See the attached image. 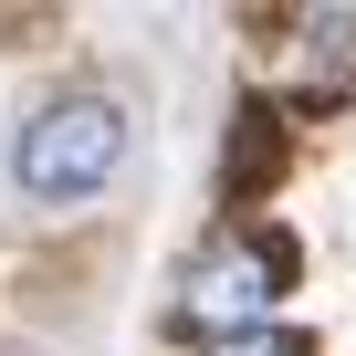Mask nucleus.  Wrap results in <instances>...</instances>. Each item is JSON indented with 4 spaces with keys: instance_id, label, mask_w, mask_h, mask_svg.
Wrapping results in <instances>:
<instances>
[{
    "instance_id": "1",
    "label": "nucleus",
    "mask_w": 356,
    "mask_h": 356,
    "mask_svg": "<svg viewBox=\"0 0 356 356\" xmlns=\"http://www.w3.org/2000/svg\"><path fill=\"white\" fill-rule=\"evenodd\" d=\"M115 168H126V105L95 95V84L42 95V105L22 115V136H11V178H22V200H42V210L95 200Z\"/></svg>"
},
{
    "instance_id": "2",
    "label": "nucleus",
    "mask_w": 356,
    "mask_h": 356,
    "mask_svg": "<svg viewBox=\"0 0 356 356\" xmlns=\"http://www.w3.org/2000/svg\"><path fill=\"white\" fill-rule=\"evenodd\" d=\"M283 283H293V241H283V231H231V241H210V252L189 262V293H178V314H189V325L220 346V335L273 325Z\"/></svg>"
},
{
    "instance_id": "3",
    "label": "nucleus",
    "mask_w": 356,
    "mask_h": 356,
    "mask_svg": "<svg viewBox=\"0 0 356 356\" xmlns=\"http://www.w3.org/2000/svg\"><path fill=\"white\" fill-rule=\"evenodd\" d=\"M210 356H314V346H304L293 325H252V335H220Z\"/></svg>"
}]
</instances>
